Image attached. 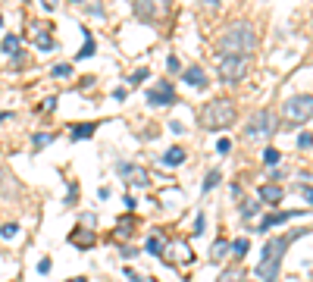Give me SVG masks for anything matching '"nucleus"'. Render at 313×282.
Returning <instances> with one entry per match:
<instances>
[{"label":"nucleus","mask_w":313,"mask_h":282,"mask_svg":"<svg viewBox=\"0 0 313 282\" xmlns=\"http://www.w3.org/2000/svg\"><path fill=\"white\" fill-rule=\"evenodd\" d=\"M69 4H72V6H82V4H85V0H69Z\"/></svg>","instance_id":"c03bdc74"},{"label":"nucleus","mask_w":313,"mask_h":282,"mask_svg":"<svg viewBox=\"0 0 313 282\" xmlns=\"http://www.w3.org/2000/svg\"><path fill=\"white\" fill-rule=\"evenodd\" d=\"M295 216H301V210H282V214H270L257 229H260V232H270L276 222H285V220H295Z\"/></svg>","instance_id":"f8f14e48"},{"label":"nucleus","mask_w":313,"mask_h":282,"mask_svg":"<svg viewBox=\"0 0 313 282\" xmlns=\"http://www.w3.org/2000/svg\"><path fill=\"white\" fill-rule=\"evenodd\" d=\"M257 47V32L248 19H235L216 34V54L219 56H251Z\"/></svg>","instance_id":"f03ea898"},{"label":"nucleus","mask_w":313,"mask_h":282,"mask_svg":"<svg viewBox=\"0 0 313 282\" xmlns=\"http://www.w3.org/2000/svg\"><path fill=\"white\" fill-rule=\"evenodd\" d=\"M251 66H254L251 56H223V60H219V82L238 85V82L251 72Z\"/></svg>","instance_id":"39448f33"},{"label":"nucleus","mask_w":313,"mask_h":282,"mask_svg":"<svg viewBox=\"0 0 313 282\" xmlns=\"http://www.w3.org/2000/svg\"><path fill=\"white\" fill-rule=\"evenodd\" d=\"M38 273H41V276L50 273V257H41V260H38Z\"/></svg>","instance_id":"f704fd0d"},{"label":"nucleus","mask_w":313,"mask_h":282,"mask_svg":"<svg viewBox=\"0 0 313 282\" xmlns=\"http://www.w3.org/2000/svg\"><path fill=\"white\" fill-rule=\"evenodd\" d=\"M207 229V216L204 214H198V216H194V235H201Z\"/></svg>","instance_id":"2f4dec72"},{"label":"nucleus","mask_w":313,"mask_h":282,"mask_svg":"<svg viewBox=\"0 0 313 282\" xmlns=\"http://www.w3.org/2000/svg\"><path fill=\"white\" fill-rule=\"evenodd\" d=\"M229 254H232V251H229V242H226V238L213 242V251H210V260H213V264H223Z\"/></svg>","instance_id":"2eb2a0df"},{"label":"nucleus","mask_w":313,"mask_h":282,"mask_svg":"<svg viewBox=\"0 0 313 282\" xmlns=\"http://www.w3.org/2000/svg\"><path fill=\"white\" fill-rule=\"evenodd\" d=\"M132 232H135V220L132 216H122L119 226H116V238H129Z\"/></svg>","instance_id":"f3484780"},{"label":"nucleus","mask_w":313,"mask_h":282,"mask_svg":"<svg viewBox=\"0 0 313 282\" xmlns=\"http://www.w3.org/2000/svg\"><path fill=\"white\" fill-rule=\"evenodd\" d=\"M125 94H129L125 88H116V91H113V98H116V100H125Z\"/></svg>","instance_id":"ea45409f"},{"label":"nucleus","mask_w":313,"mask_h":282,"mask_svg":"<svg viewBox=\"0 0 313 282\" xmlns=\"http://www.w3.org/2000/svg\"><path fill=\"white\" fill-rule=\"evenodd\" d=\"M3 54H9V56L19 54V34H6L3 38Z\"/></svg>","instance_id":"aec40b11"},{"label":"nucleus","mask_w":313,"mask_h":282,"mask_svg":"<svg viewBox=\"0 0 313 282\" xmlns=\"http://www.w3.org/2000/svg\"><path fill=\"white\" fill-rule=\"evenodd\" d=\"M219 185V172L213 170V172H207V179H204V192H210V188H216Z\"/></svg>","instance_id":"cd10ccee"},{"label":"nucleus","mask_w":313,"mask_h":282,"mask_svg":"<svg viewBox=\"0 0 313 282\" xmlns=\"http://www.w3.org/2000/svg\"><path fill=\"white\" fill-rule=\"evenodd\" d=\"M125 276H129L132 282H141V276H138V270H125Z\"/></svg>","instance_id":"a19ab883"},{"label":"nucleus","mask_w":313,"mask_h":282,"mask_svg":"<svg viewBox=\"0 0 313 282\" xmlns=\"http://www.w3.org/2000/svg\"><path fill=\"white\" fill-rule=\"evenodd\" d=\"M163 163H166V166H179V163H185V150H182V148L166 150V154H163Z\"/></svg>","instance_id":"a211bd4d"},{"label":"nucleus","mask_w":313,"mask_h":282,"mask_svg":"<svg viewBox=\"0 0 313 282\" xmlns=\"http://www.w3.org/2000/svg\"><path fill=\"white\" fill-rule=\"evenodd\" d=\"M38 47H41V50H56L60 44H56L50 34H38Z\"/></svg>","instance_id":"bb28decb"},{"label":"nucleus","mask_w":313,"mask_h":282,"mask_svg":"<svg viewBox=\"0 0 313 282\" xmlns=\"http://www.w3.org/2000/svg\"><path fill=\"white\" fill-rule=\"evenodd\" d=\"M3 182H6V170L0 166V188H3Z\"/></svg>","instance_id":"79ce46f5"},{"label":"nucleus","mask_w":313,"mask_h":282,"mask_svg":"<svg viewBox=\"0 0 313 282\" xmlns=\"http://www.w3.org/2000/svg\"><path fill=\"white\" fill-rule=\"evenodd\" d=\"M119 254H122V257H135V254H138V248H132V244H122Z\"/></svg>","instance_id":"4c0bfd02"},{"label":"nucleus","mask_w":313,"mask_h":282,"mask_svg":"<svg viewBox=\"0 0 313 282\" xmlns=\"http://www.w3.org/2000/svg\"><path fill=\"white\" fill-rule=\"evenodd\" d=\"M260 214V198H254V201H245L241 204V216H257Z\"/></svg>","instance_id":"4be33fe9"},{"label":"nucleus","mask_w":313,"mask_h":282,"mask_svg":"<svg viewBox=\"0 0 313 282\" xmlns=\"http://www.w3.org/2000/svg\"><path fill=\"white\" fill-rule=\"evenodd\" d=\"M144 251H147V254H154V257H160V254L166 251V242L160 238V235H150V238L144 242Z\"/></svg>","instance_id":"dca6fc26"},{"label":"nucleus","mask_w":313,"mask_h":282,"mask_svg":"<svg viewBox=\"0 0 313 282\" xmlns=\"http://www.w3.org/2000/svg\"><path fill=\"white\" fill-rule=\"evenodd\" d=\"M66 282H85V279H66Z\"/></svg>","instance_id":"a18cd8bd"},{"label":"nucleus","mask_w":313,"mask_h":282,"mask_svg":"<svg viewBox=\"0 0 313 282\" xmlns=\"http://www.w3.org/2000/svg\"><path fill=\"white\" fill-rule=\"evenodd\" d=\"M78 201V185H69V198H66V204H75Z\"/></svg>","instance_id":"c9c22d12"},{"label":"nucleus","mask_w":313,"mask_h":282,"mask_svg":"<svg viewBox=\"0 0 313 282\" xmlns=\"http://www.w3.org/2000/svg\"><path fill=\"white\" fill-rule=\"evenodd\" d=\"M279 160H282L279 148H266L263 150V163H266V166H279Z\"/></svg>","instance_id":"412c9836"},{"label":"nucleus","mask_w":313,"mask_h":282,"mask_svg":"<svg viewBox=\"0 0 313 282\" xmlns=\"http://www.w3.org/2000/svg\"><path fill=\"white\" fill-rule=\"evenodd\" d=\"M282 179H285V172H282V170H273V172H270V182H276V185H279Z\"/></svg>","instance_id":"58836bf2"},{"label":"nucleus","mask_w":313,"mask_h":282,"mask_svg":"<svg viewBox=\"0 0 313 282\" xmlns=\"http://www.w3.org/2000/svg\"><path fill=\"white\" fill-rule=\"evenodd\" d=\"M229 150H232V141H229V138H219V141H216V154H223V157H226Z\"/></svg>","instance_id":"7c9ffc66"},{"label":"nucleus","mask_w":313,"mask_h":282,"mask_svg":"<svg viewBox=\"0 0 313 282\" xmlns=\"http://www.w3.org/2000/svg\"><path fill=\"white\" fill-rule=\"evenodd\" d=\"M310 110H313V98L310 94H295L282 104V116H285V126H304L310 122Z\"/></svg>","instance_id":"20e7f679"},{"label":"nucleus","mask_w":313,"mask_h":282,"mask_svg":"<svg viewBox=\"0 0 313 282\" xmlns=\"http://www.w3.org/2000/svg\"><path fill=\"white\" fill-rule=\"evenodd\" d=\"M172 0H135V16L141 22H160L169 16Z\"/></svg>","instance_id":"0eeeda50"},{"label":"nucleus","mask_w":313,"mask_h":282,"mask_svg":"<svg viewBox=\"0 0 313 282\" xmlns=\"http://www.w3.org/2000/svg\"><path fill=\"white\" fill-rule=\"evenodd\" d=\"M245 282H254V279H245Z\"/></svg>","instance_id":"de8ad7c7"},{"label":"nucleus","mask_w":313,"mask_h":282,"mask_svg":"<svg viewBox=\"0 0 313 282\" xmlns=\"http://www.w3.org/2000/svg\"><path fill=\"white\" fill-rule=\"evenodd\" d=\"M147 76H150V69H138V72H132V78H129V82H132V85H138V82H144Z\"/></svg>","instance_id":"473e14b6"},{"label":"nucleus","mask_w":313,"mask_h":282,"mask_svg":"<svg viewBox=\"0 0 313 282\" xmlns=\"http://www.w3.org/2000/svg\"><path fill=\"white\" fill-rule=\"evenodd\" d=\"M19 235V222H3L0 226V238H16Z\"/></svg>","instance_id":"b1692460"},{"label":"nucleus","mask_w":313,"mask_h":282,"mask_svg":"<svg viewBox=\"0 0 313 282\" xmlns=\"http://www.w3.org/2000/svg\"><path fill=\"white\" fill-rule=\"evenodd\" d=\"M282 198H285L282 185H276V182L260 185V204H273V207H279V204H282Z\"/></svg>","instance_id":"9d476101"},{"label":"nucleus","mask_w":313,"mask_h":282,"mask_svg":"<svg viewBox=\"0 0 313 282\" xmlns=\"http://www.w3.org/2000/svg\"><path fill=\"white\" fill-rule=\"evenodd\" d=\"M119 179L125 185H138V188H147L150 185V176L141 166H135V163H119Z\"/></svg>","instance_id":"1a4fd4ad"},{"label":"nucleus","mask_w":313,"mask_h":282,"mask_svg":"<svg viewBox=\"0 0 313 282\" xmlns=\"http://www.w3.org/2000/svg\"><path fill=\"white\" fill-rule=\"evenodd\" d=\"M229 251L235 254V257H245V254H248V238H238V242H232V244H229Z\"/></svg>","instance_id":"393cba45"},{"label":"nucleus","mask_w":313,"mask_h":282,"mask_svg":"<svg viewBox=\"0 0 313 282\" xmlns=\"http://www.w3.org/2000/svg\"><path fill=\"white\" fill-rule=\"evenodd\" d=\"M182 82H185V85H191V88H207V76H204L201 66L185 69V72H182Z\"/></svg>","instance_id":"ddd939ff"},{"label":"nucleus","mask_w":313,"mask_h":282,"mask_svg":"<svg viewBox=\"0 0 313 282\" xmlns=\"http://www.w3.org/2000/svg\"><path fill=\"white\" fill-rule=\"evenodd\" d=\"M97 132V122H82V126H72V132H69V138L72 141H85Z\"/></svg>","instance_id":"4468645a"},{"label":"nucleus","mask_w":313,"mask_h":282,"mask_svg":"<svg viewBox=\"0 0 313 282\" xmlns=\"http://www.w3.org/2000/svg\"><path fill=\"white\" fill-rule=\"evenodd\" d=\"M301 235H307V229H295L288 235H276V238L266 242L263 251H260V260H257V266H254V282H276L279 279L282 257L288 251V244H292L295 238H301Z\"/></svg>","instance_id":"f257e3e1"},{"label":"nucleus","mask_w":313,"mask_h":282,"mask_svg":"<svg viewBox=\"0 0 313 282\" xmlns=\"http://www.w3.org/2000/svg\"><path fill=\"white\" fill-rule=\"evenodd\" d=\"M219 282H245V270H226Z\"/></svg>","instance_id":"5701e85b"},{"label":"nucleus","mask_w":313,"mask_h":282,"mask_svg":"<svg viewBox=\"0 0 313 282\" xmlns=\"http://www.w3.org/2000/svg\"><path fill=\"white\" fill-rule=\"evenodd\" d=\"M94 222H97L94 214H85V216H82V226H85V229H94Z\"/></svg>","instance_id":"e433bc0d"},{"label":"nucleus","mask_w":313,"mask_h":282,"mask_svg":"<svg viewBox=\"0 0 313 282\" xmlns=\"http://www.w3.org/2000/svg\"><path fill=\"white\" fill-rule=\"evenodd\" d=\"M69 242H72L75 244V248H82V251H88V248H94V229H72V232H69Z\"/></svg>","instance_id":"9b49d317"},{"label":"nucleus","mask_w":313,"mask_h":282,"mask_svg":"<svg viewBox=\"0 0 313 282\" xmlns=\"http://www.w3.org/2000/svg\"><path fill=\"white\" fill-rule=\"evenodd\" d=\"M88 56H94V38H91V34L85 32V47L75 54V60H88Z\"/></svg>","instance_id":"6ab92c4d"},{"label":"nucleus","mask_w":313,"mask_h":282,"mask_svg":"<svg viewBox=\"0 0 313 282\" xmlns=\"http://www.w3.org/2000/svg\"><path fill=\"white\" fill-rule=\"evenodd\" d=\"M56 4H60V0H44V6H47V10H53Z\"/></svg>","instance_id":"37998d69"},{"label":"nucleus","mask_w":313,"mask_h":282,"mask_svg":"<svg viewBox=\"0 0 313 282\" xmlns=\"http://www.w3.org/2000/svg\"><path fill=\"white\" fill-rule=\"evenodd\" d=\"M238 120V107L232 98H213L201 107V126L207 132H223V128L235 126Z\"/></svg>","instance_id":"7ed1b4c3"},{"label":"nucleus","mask_w":313,"mask_h":282,"mask_svg":"<svg viewBox=\"0 0 313 282\" xmlns=\"http://www.w3.org/2000/svg\"><path fill=\"white\" fill-rule=\"evenodd\" d=\"M0 26H3V16H0Z\"/></svg>","instance_id":"49530a36"},{"label":"nucleus","mask_w":313,"mask_h":282,"mask_svg":"<svg viewBox=\"0 0 313 282\" xmlns=\"http://www.w3.org/2000/svg\"><path fill=\"white\" fill-rule=\"evenodd\" d=\"M50 76H53V78H69V76H72V66H69V63H60V66L50 69Z\"/></svg>","instance_id":"a878e982"},{"label":"nucleus","mask_w":313,"mask_h":282,"mask_svg":"<svg viewBox=\"0 0 313 282\" xmlns=\"http://www.w3.org/2000/svg\"><path fill=\"white\" fill-rule=\"evenodd\" d=\"M176 100L179 98H176V91H172L169 82H160L157 88L147 91V104H150V107H169V104H176Z\"/></svg>","instance_id":"6e6552de"},{"label":"nucleus","mask_w":313,"mask_h":282,"mask_svg":"<svg viewBox=\"0 0 313 282\" xmlns=\"http://www.w3.org/2000/svg\"><path fill=\"white\" fill-rule=\"evenodd\" d=\"M50 141H53V135H47V132H38V135H34V148H47Z\"/></svg>","instance_id":"c85d7f7f"},{"label":"nucleus","mask_w":313,"mask_h":282,"mask_svg":"<svg viewBox=\"0 0 313 282\" xmlns=\"http://www.w3.org/2000/svg\"><path fill=\"white\" fill-rule=\"evenodd\" d=\"M310 141H313V138H310V132L304 128V132L298 135V148H301V150H310Z\"/></svg>","instance_id":"c756f323"},{"label":"nucleus","mask_w":313,"mask_h":282,"mask_svg":"<svg viewBox=\"0 0 313 282\" xmlns=\"http://www.w3.org/2000/svg\"><path fill=\"white\" fill-rule=\"evenodd\" d=\"M273 132H276V113H273V110L254 113L251 122L245 126V138H248V141H254V138H266V135H273Z\"/></svg>","instance_id":"423d86ee"},{"label":"nucleus","mask_w":313,"mask_h":282,"mask_svg":"<svg viewBox=\"0 0 313 282\" xmlns=\"http://www.w3.org/2000/svg\"><path fill=\"white\" fill-rule=\"evenodd\" d=\"M166 66H169V72H182V63H179V56L172 54L169 60H166Z\"/></svg>","instance_id":"72a5a7b5"}]
</instances>
